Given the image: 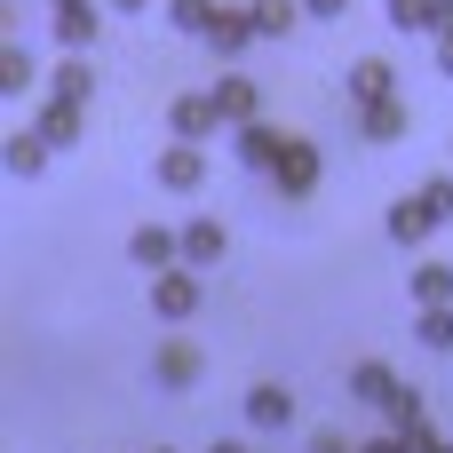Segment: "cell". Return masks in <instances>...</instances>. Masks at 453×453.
Here are the masks:
<instances>
[{"label":"cell","mask_w":453,"mask_h":453,"mask_svg":"<svg viewBox=\"0 0 453 453\" xmlns=\"http://www.w3.org/2000/svg\"><path fill=\"white\" fill-rule=\"evenodd\" d=\"M223 247H231V239H223V223H215V215H191V223H183V271L223 263Z\"/></svg>","instance_id":"4fadbf2b"},{"label":"cell","mask_w":453,"mask_h":453,"mask_svg":"<svg viewBox=\"0 0 453 453\" xmlns=\"http://www.w3.org/2000/svg\"><path fill=\"white\" fill-rule=\"evenodd\" d=\"M438 72H446V80H453V32H446V40H438Z\"/></svg>","instance_id":"f546056e"},{"label":"cell","mask_w":453,"mask_h":453,"mask_svg":"<svg viewBox=\"0 0 453 453\" xmlns=\"http://www.w3.org/2000/svg\"><path fill=\"white\" fill-rule=\"evenodd\" d=\"M231 151H239L247 167H263V175H271V167H279V151H287V127L255 119V127H239V135H231Z\"/></svg>","instance_id":"7c38bea8"},{"label":"cell","mask_w":453,"mask_h":453,"mask_svg":"<svg viewBox=\"0 0 453 453\" xmlns=\"http://www.w3.org/2000/svg\"><path fill=\"white\" fill-rule=\"evenodd\" d=\"M382 231H390V239H398V247H422V239H430V231H438V215H430V207H422V199H398V207H390V215H382Z\"/></svg>","instance_id":"ac0fdd59"},{"label":"cell","mask_w":453,"mask_h":453,"mask_svg":"<svg viewBox=\"0 0 453 453\" xmlns=\"http://www.w3.org/2000/svg\"><path fill=\"white\" fill-rule=\"evenodd\" d=\"M24 127H32V135H40L48 151H64V143H80V127H88V111H80V104H56V96H40Z\"/></svg>","instance_id":"8992f818"},{"label":"cell","mask_w":453,"mask_h":453,"mask_svg":"<svg viewBox=\"0 0 453 453\" xmlns=\"http://www.w3.org/2000/svg\"><path fill=\"white\" fill-rule=\"evenodd\" d=\"M207 453H255V446H247V438H215Z\"/></svg>","instance_id":"4dcf8cb0"},{"label":"cell","mask_w":453,"mask_h":453,"mask_svg":"<svg viewBox=\"0 0 453 453\" xmlns=\"http://www.w3.org/2000/svg\"><path fill=\"white\" fill-rule=\"evenodd\" d=\"M151 311H159L167 326L191 319V311H199V271H159V279H151Z\"/></svg>","instance_id":"9c48e42d"},{"label":"cell","mask_w":453,"mask_h":453,"mask_svg":"<svg viewBox=\"0 0 453 453\" xmlns=\"http://www.w3.org/2000/svg\"><path fill=\"white\" fill-rule=\"evenodd\" d=\"M390 32H438V0H390Z\"/></svg>","instance_id":"d4e9b609"},{"label":"cell","mask_w":453,"mask_h":453,"mask_svg":"<svg viewBox=\"0 0 453 453\" xmlns=\"http://www.w3.org/2000/svg\"><path fill=\"white\" fill-rule=\"evenodd\" d=\"M151 374H159V390H191V382L207 374V358H199V342H183V334H167V342L151 350Z\"/></svg>","instance_id":"52a82bcc"},{"label":"cell","mask_w":453,"mask_h":453,"mask_svg":"<svg viewBox=\"0 0 453 453\" xmlns=\"http://www.w3.org/2000/svg\"><path fill=\"white\" fill-rule=\"evenodd\" d=\"M215 16H223V0H167V24H175V32H191V40H207V32H215Z\"/></svg>","instance_id":"603a6c76"},{"label":"cell","mask_w":453,"mask_h":453,"mask_svg":"<svg viewBox=\"0 0 453 453\" xmlns=\"http://www.w3.org/2000/svg\"><path fill=\"white\" fill-rule=\"evenodd\" d=\"M0 159H8V175H16V183H32V175L48 167V143H40L32 127H8V151H0Z\"/></svg>","instance_id":"ffe728a7"},{"label":"cell","mask_w":453,"mask_h":453,"mask_svg":"<svg viewBox=\"0 0 453 453\" xmlns=\"http://www.w3.org/2000/svg\"><path fill=\"white\" fill-rule=\"evenodd\" d=\"M398 390H406V382H398L382 358H358V366H350V398H358V406H390Z\"/></svg>","instance_id":"2e32d148"},{"label":"cell","mask_w":453,"mask_h":453,"mask_svg":"<svg viewBox=\"0 0 453 453\" xmlns=\"http://www.w3.org/2000/svg\"><path fill=\"white\" fill-rule=\"evenodd\" d=\"M303 16H334V24H342V16H350V0H303Z\"/></svg>","instance_id":"f1b7e54d"},{"label":"cell","mask_w":453,"mask_h":453,"mask_svg":"<svg viewBox=\"0 0 453 453\" xmlns=\"http://www.w3.org/2000/svg\"><path fill=\"white\" fill-rule=\"evenodd\" d=\"M358 453H422V438H398V430H382V438H366Z\"/></svg>","instance_id":"4316f807"},{"label":"cell","mask_w":453,"mask_h":453,"mask_svg":"<svg viewBox=\"0 0 453 453\" xmlns=\"http://www.w3.org/2000/svg\"><path fill=\"white\" fill-rule=\"evenodd\" d=\"M151 453H175V446H151Z\"/></svg>","instance_id":"e575fe53"},{"label":"cell","mask_w":453,"mask_h":453,"mask_svg":"<svg viewBox=\"0 0 453 453\" xmlns=\"http://www.w3.org/2000/svg\"><path fill=\"white\" fill-rule=\"evenodd\" d=\"M0 88H8V96H32V88H40V64H32V48H16V40L0 48Z\"/></svg>","instance_id":"7402d4cb"},{"label":"cell","mask_w":453,"mask_h":453,"mask_svg":"<svg viewBox=\"0 0 453 453\" xmlns=\"http://www.w3.org/2000/svg\"><path fill=\"white\" fill-rule=\"evenodd\" d=\"M48 24H56V40H64L72 56H88V48H96V32H104L96 0H72V8H48Z\"/></svg>","instance_id":"30bf717a"},{"label":"cell","mask_w":453,"mask_h":453,"mask_svg":"<svg viewBox=\"0 0 453 453\" xmlns=\"http://www.w3.org/2000/svg\"><path fill=\"white\" fill-rule=\"evenodd\" d=\"M167 127H175V143H207L223 127V111H215V96H175L167 104Z\"/></svg>","instance_id":"ba28073f"},{"label":"cell","mask_w":453,"mask_h":453,"mask_svg":"<svg viewBox=\"0 0 453 453\" xmlns=\"http://www.w3.org/2000/svg\"><path fill=\"white\" fill-rule=\"evenodd\" d=\"M406 127H414V104H406V96H390V104L358 111V143H398Z\"/></svg>","instance_id":"8fae6325"},{"label":"cell","mask_w":453,"mask_h":453,"mask_svg":"<svg viewBox=\"0 0 453 453\" xmlns=\"http://www.w3.org/2000/svg\"><path fill=\"white\" fill-rule=\"evenodd\" d=\"M406 287H414V311H446V303H453V263H438V255H430V263H414V279H406Z\"/></svg>","instance_id":"e0dca14e"},{"label":"cell","mask_w":453,"mask_h":453,"mask_svg":"<svg viewBox=\"0 0 453 453\" xmlns=\"http://www.w3.org/2000/svg\"><path fill=\"white\" fill-rule=\"evenodd\" d=\"M342 96H350L358 111H374V104H390V96H398V72H390V56H358V64L342 72Z\"/></svg>","instance_id":"3957f363"},{"label":"cell","mask_w":453,"mask_h":453,"mask_svg":"<svg viewBox=\"0 0 453 453\" xmlns=\"http://www.w3.org/2000/svg\"><path fill=\"white\" fill-rule=\"evenodd\" d=\"M151 183H159V191H199V183H207V143H167V151L151 159Z\"/></svg>","instance_id":"5b68a950"},{"label":"cell","mask_w":453,"mask_h":453,"mask_svg":"<svg viewBox=\"0 0 453 453\" xmlns=\"http://www.w3.org/2000/svg\"><path fill=\"white\" fill-rule=\"evenodd\" d=\"M104 8H119V16H143V8H151V0H104Z\"/></svg>","instance_id":"1f68e13d"},{"label":"cell","mask_w":453,"mask_h":453,"mask_svg":"<svg viewBox=\"0 0 453 453\" xmlns=\"http://www.w3.org/2000/svg\"><path fill=\"white\" fill-rule=\"evenodd\" d=\"M247 422H255V430H287V422H295V390H287V382H255V390H247Z\"/></svg>","instance_id":"5bb4252c"},{"label":"cell","mask_w":453,"mask_h":453,"mask_svg":"<svg viewBox=\"0 0 453 453\" xmlns=\"http://www.w3.org/2000/svg\"><path fill=\"white\" fill-rule=\"evenodd\" d=\"M414 342L422 350H453V303L446 311H414Z\"/></svg>","instance_id":"cb8c5ba5"},{"label":"cell","mask_w":453,"mask_h":453,"mask_svg":"<svg viewBox=\"0 0 453 453\" xmlns=\"http://www.w3.org/2000/svg\"><path fill=\"white\" fill-rule=\"evenodd\" d=\"M271 183H279V199H311V191H319V143H311V135H287Z\"/></svg>","instance_id":"6da1fadb"},{"label":"cell","mask_w":453,"mask_h":453,"mask_svg":"<svg viewBox=\"0 0 453 453\" xmlns=\"http://www.w3.org/2000/svg\"><path fill=\"white\" fill-rule=\"evenodd\" d=\"M247 40H255V16H247V8H231V0H223V16H215V32H207V48H215V56H223V64H231V56H239V48H247Z\"/></svg>","instance_id":"d6986e66"},{"label":"cell","mask_w":453,"mask_h":453,"mask_svg":"<svg viewBox=\"0 0 453 453\" xmlns=\"http://www.w3.org/2000/svg\"><path fill=\"white\" fill-rule=\"evenodd\" d=\"M207 96H215V111H223V127H231V135H239V127H255V119H263V88H255V80H247V72H223V80H215V88H207Z\"/></svg>","instance_id":"277c9868"},{"label":"cell","mask_w":453,"mask_h":453,"mask_svg":"<svg viewBox=\"0 0 453 453\" xmlns=\"http://www.w3.org/2000/svg\"><path fill=\"white\" fill-rule=\"evenodd\" d=\"M311 453H358V438H342V430H311Z\"/></svg>","instance_id":"83f0119b"},{"label":"cell","mask_w":453,"mask_h":453,"mask_svg":"<svg viewBox=\"0 0 453 453\" xmlns=\"http://www.w3.org/2000/svg\"><path fill=\"white\" fill-rule=\"evenodd\" d=\"M247 16H255V40H287L303 24V0H247Z\"/></svg>","instance_id":"44dd1931"},{"label":"cell","mask_w":453,"mask_h":453,"mask_svg":"<svg viewBox=\"0 0 453 453\" xmlns=\"http://www.w3.org/2000/svg\"><path fill=\"white\" fill-rule=\"evenodd\" d=\"M127 255H135V271H183V231H167V223H135L127 231Z\"/></svg>","instance_id":"7a4b0ae2"},{"label":"cell","mask_w":453,"mask_h":453,"mask_svg":"<svg viewBox=\"0 0 453 453\" xmlns=\"http://www.w3.org/2000/svg\"><path fill=\"white\" fill-rule=\"evenodd\" d=\"M48 8H72V0H48Z\"/></svg>","instance_id":"836d02e7"},{"label":"cell","mask_w":453,"mask_h":453,"mask_svg":"<svg viewBox=\"0 0 453 453\" xmlns=\"http://www.w3.org/2000/svg\"><path fill=\"white\" fill-rule=\"evenodd\" d=\"M48 96H56V104H80V111H88V96H96V64H88V56H64V64L48 72Z\"/></svg>","instance_id":"9a60e30c"},{"label":"cell","mask_w":453,"mask_h":453,"mask_svg":"<svg viewBox=\"0 0 453 453\" xmlns=\"http://www.w3.org/2000/svg\"><path fill=\"white\" fill-rule=\"evenodd\" d=\"M414 199H422V207H430L438 223H453V175H430V183H422Z\"/></svg>","instance_id":"484cf974"},{"label":"cell","mask_w":453,"mask_h":453,"mask_svg":"<svg viewBox=\"0 0 453 453\" xmlns=\"http://www.w3.org/2000/svg\"><path fill=\"white\" fill-rule=\"evenodd\" d=\"M422 453H453V446H446V438H430V446H422Z\"/></svg>","instance_id":"d6a6232c"}]
</instances>
